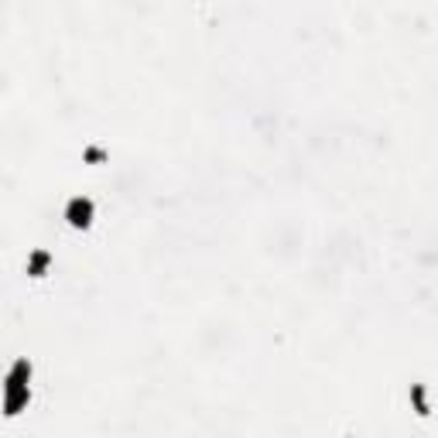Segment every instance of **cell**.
<instances>
[{"instance_id":"cell-1","label":"cell","mask_w":438,"mask_h":438,"mask_svg":"<svg viewBox=\"0 0 438 438\" xmlns=\"http://www.w3.org/2000/svg\"><path fill=\"white\" fill-rule=\"evenodd\" d=\"M65 223L72 226V230H89L93 226V219H96V202L89 199V196H72V199L65 202Z\"/></svg>"},{"instance_id":"cell-2","label":"cell","mask_w":438,"mask_h":438,"mask_svg":"<svg viewBox=\"0 0 438 438\" xmlns=\"http://www.w3.org/2000/svg\"><path fill=\"white\" fill-rule=\"evenodd\" d=\"M407 400H411V407H414V414H418V418H428V414H432V404H428V387H425V384H411Z\"/></svg>"},{"instance_id":"cell-3","label":"cell","mask_w":438,"mask_h":438,"mask_svg":"<svg viewBox=\"0 0 438 438\" xmlns=\"http://www.w3.org/2000/svg\"><path fill=\"white\" fill-rule=\"evenodd\" d=\"M48 267H52V253H48V250H35V253L28 257V274H31V278H45Z\"/></svg>"}]
</instances>
